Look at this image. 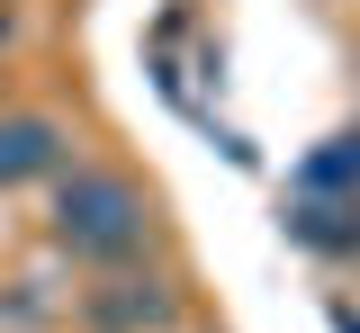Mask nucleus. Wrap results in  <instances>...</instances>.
Returning a JSON list of instances; mask_svg holds the SVG:
<instances>
[{
    "label": "nucleus",
    "instance_id": "nucleus-1",
    "mask_svg": "<svg viewBox=\"0 0 360 333\" xmlns=\"http://www.w3.org/2000/svg\"><path fill=\"white\" fill-rule=\"evenodd\" d=\"M45 226H54V243L72 261H135L144 235H153V207H144V190L127 171H63Z\"/></svg>",
    "mask_w": 360,
    "mask_h": 333
},
{
    "label": "nucleus",
    "instance_id": "nucleus-2",
    "mask_svg": "<svg viewBox=\"0 0 360 333\" xmlns=\"http://www.w3.org/2000/svg\"><path fill=\"white\" fill-rule=\"evenodd\" d=\"M63 153H72V136H63L54 117H37V108H9V117H0V190L63 181Z\"/></svg>",
    "mask_w": 360,
    "mask_h": 333
},
{
    "label": "nucleus",
    "instance_id": "nucleus-3",
    "mask_svg": "<svg viewBox=\"0 0 360 333\" xmlns=\"http://www.w3.org/2000/svg\"><path fill=\"white\" fill-rule=\"evenodd\" d=\"M82 315H90L99 333H144V325L172 315V297H162L153 280H108V288H90V297H82Z\"/></svg>",
    "mask_w": 360,
    "mask_h": 333
},
{
    "label": "nucleus",
    "instance_id": "nucleus-4",
    "mask_svg": "<svg viewBox=\"0 0 360 333\" xmlns=\"http://www.w3.org/2000/svg\"><path fill=\"white\" fill-rule=\"evenodd\" d=\"M279 226L307 252H360V198H297Z\"/></svg>",
    "mask_w": 360,
    "mask_h": 333
},
{
    "label": "nucleus",
    "instance_id": "nucleus-5",
    "mask_svg": "<svg viewBox=\"0 0 360 333\" xmlns=\"http://www.w3.org/2000/svg\"><path fill=\"white\" fill-rule=\"evenodd\" d=\"M307 181H315V190H352V198H360V126H342V136L315 153Z\"/></svg>",
    "mask_w": 360,
    "mask_h": 333
},
{
    "label": "nucleus",
    "instance_id": "nucleus-6",
    "mask_svg": "<svg viewBox=\"0 0 360 333\" xmlns=\"http://www.w3.org/2000/svg\"><path fill=\"white\" fill-rule=\"evenodd\" d=\"M0 46H9V0H0Z\"/></svg>",
    "mask_w": 360,
    "mask_h": 333
}]
</instances>
